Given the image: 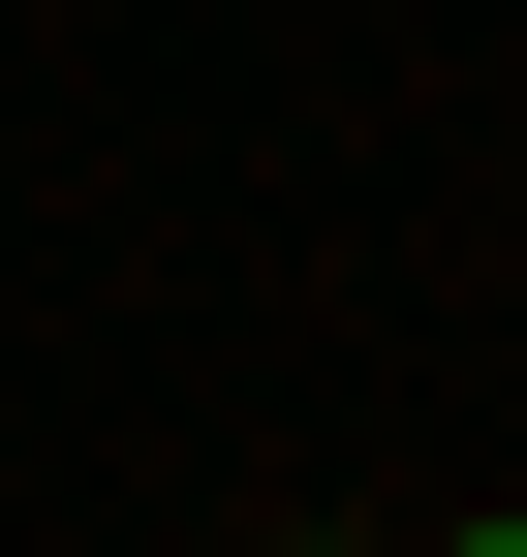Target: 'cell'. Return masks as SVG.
Masks as SVG:
<instances>
[{
    "mask_svg": "<svg viewBox=\"0 0 527 557\" xmlns=\"http://www.w3.org/2000/svg\"><path fill=\"white\" fill-rule=\"evenodd\" d=\"M434 557H527V527H434Z\"/></svg>",
    "mask_w": 527,
    "mask_h": 557,
    "instance_id": "1",
    "label": "cell"
}]
</instances>
